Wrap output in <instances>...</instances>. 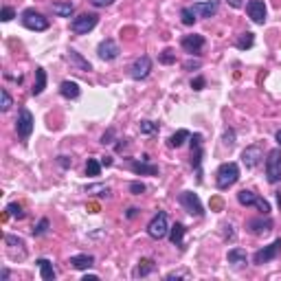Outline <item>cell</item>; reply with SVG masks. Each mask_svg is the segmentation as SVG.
<instances>
[{
	"label": "cell",
	"instance_id": "cell-1",
	"mask_svg": "<svg viewBox=\"0 0 281 281\" xmlns=\"http://www.w3.org/2000/svg\"><path fill=\"white\" fill-rule=\"evenodd\" d=\"M239 180V167L237 163H222L216 171V183L220 189H229Z\"/></svg>",
	"mask_w": 281,
	"mask_h": 281
},
{
	"label": "cell",
	"instance_id": "cell-2",
	"mask_svg": "<svg viewBox=\"0 0 281 281\" xmlns=\"http://www.w3.org/2000/svg\"><path fill=\"white\" fill-rule=\"evenodd\" d=\"M237 202L242 204V206H257L259 211H262V216H268L270 213V202L268 200H264V198H259L255 191H251V189H242L237 193Z\"/></svg>",
	"mask_w": 281,
	"mask_h": 281
},
{
	"label": "cell",
	"instance_id": "cell-3",
	"mask_svg": "<svg viewBox=\"0 0 281 281\" xmlns=\"http://www.w3.org/2000/svg\"><path fill=\"white\" fill-rule=\"evenodd\" d=\"M266 178L272 185L281 183V150L279 147L268 152V158H266Z\"/></svg>",
	"mask_w": 281,
	"mask_h": 281
},
{
	"label": "cell",
	"instance_id": "cell-4",
	"mask_svg": "<svg viewBox=\"0 0 281 281\" xmlns=\"http://www.w3.org/2000/svg\"><path fill=\"white\" fill-rule=\"evenodd\" d=\"M178 202H180V206H183L187 213H189V216H196V218H202L204 216V209H202V202H200L198 193L183 191L178 196Z\"/></svg>",
	"mask_w": 281,
	"mask_h": 281
},
{
	"label": "cell",
	"instance_id": "cell-5",
	"mask_svg": "<svg viewBox=\"0 0 281 281\" xmlns=\"http://www.w3.org/2000/svg\"><path fill=\"white\" fill-rule=\"evenodd\" d=\"M167 233H169V222H167V213L165 211H158L156 216L150 220L147 224V235L154 237V239H163Z\"/></svg>",
	"mask_w": 281,
	"mask_h": 281
},
{
	"label": "cell",
	"instance_id": "cell-6",
	"mask_svg": "<svg viewBox=\"0 0 281 281\" xmlns=\"http://www.w3.org/2000/svg\"><path fill=\"white\" fill-rule=\"evenodd\" d=\"M97 22H99V16H97V13H79L77 18H73L71 31L77 33V36H84V33H88V31L95 29Z\"/></svg>",
	"mask_w": 281,
	"mask_h": 281
},
{
	"label": "cell",
	"instance_id": "cell-7",
	"mask_svg": "<svg viewBox=\"0 0 281 281\" xmlns=\"http://www.w3.org/2000/svg\"><path fill=\"white\" fill-rule=\"evenodd\" d=\"M20 20H22V24L31 31H46L49 29V20H46L42 13H38L36 9H24Z\"/></svg>",
	"mask_w": 281,
	"mask_h": 281
},
{
	"label": "cell",
	"instance_id": "cell-8",
	"mask_svg": "<svg viewBox=\"0 0 281 281\" xmlns=\"http://www.w3.org/2000/svg\"><path fill=\"white\" fill-rule=\"evenodd\" d=\"M279 253H281V237L275 239L272 244L264 246V249H259V251L255 253V255H253V264L264 266V264L272 262V259H277V257H279Z\"/></svg>",
	"mask_w": 281,
	"mask_h": 281
},
{
	"label": "cell",
	"instance_id": "cell-9",
	"mask_svg": "<svg viewBox=\"0 0 281 281\" xmlns=\"http://www.w3.org/2000/svg\"><path fill=\"white\" fill-rule=\"evenodd\" d=\"M191 165H193V169L198 171V180H202V176H200V173H202V169H200V167H202V134H193L191 138Z\"/></svg>",
	"mask_w": 281,
	"mask_h": 281
},
{
	"label": "cell",
	"instance_id": "cell-10",
	"mask_svg": "<svg viewBox=\"0 0 281 281\" xmlns=\"http://www.w3.org/2000/svg\"><path fill=\"white\" fill-rule=\"evenodd\" d=\"M33 115L26 108H20V115L16 119V130H18V134L20 138H29L31 136V132H33Z\"/></svg>",
	"mask_w": 281,
	"mask_h": 281
},
{
	"label": "cell",
	"instance_id": "cell-11",
	"mask_svg": "<svg viewBox=\"0 0 281 281\" xmlns=\"http://www.w3.org/2000/svg\"><path fill=\"white\" fill-rule=\"evenodd\" d=\"M246 13H249V18L255 24H264L266 16H268V9H266L264 0H249V5H246Z\"/></svg>",
	"mask_w": 281,
	"mask_h": 281
},
{
	"label": "cell",
	"instance_id": "cell-12",
	"mask_svg": "<svg viewBox=\"0 0 281 281\" xmlns=\"http://www.w3.org/2000/svg\"><path fill=\"white\" fill-rule=\"evenodd\" d=\"M119 53H121V49H119V44L112 38H106L103 42L97 46V55L101 57L103 62H112V59H117Z\"/></svg>",
	"mask_w": 281,
	"mask_h": 281
},
{
	"label": "cell",
	"instance_id": "cell-13",
	"mask_svg": "<svg viewBox=\"0 0 281 281\" xmlns=\"http://www.w3.org/2000/svg\"><path fill=\"white\" fill-rule=\"evenodd\" d=\"M262 158H264V152H262V147H259V145H249L242 152V163H244L246 169H255Z\"/></svg>",
	"mask_w": 281,
	"mask_h": 281
},
{
	"label": "cell",
	"instance_id": "cell-14",
	"mask_svg": "<svg viewBox=\"0 0 281 281\" xmlns=\"http://www.w3.org/2000/svg\"><path fill=\"white\" fill-rule=\"evenodd\" d=\"M246 231L253 233V235H266V233L272 231V220L270 218H253L246 222Z\"/></svg>",
	"mask_w": 281,
	"mask_h": 281
},
{
	"label": "cell",
	"instance_id": "cell-15",
	"mask_svg": "<svg viewBox=\"0 0 281 281\" xmlns=\"http://www.w3.org/2000/svg\"><path fill=\"white\" fill-rule=\"evenodd\" d=\"M150 71H152V59L147 57V55H140L136 62L130 66L132 79H145L147 75H150Z\"/></svg>",
	"mask_w": 281,
	"mask_h": 281
},
{
	"label": "cell",
	"instance_id": "cell-16",
	"mask_svg": "<svg viewBox=\"0 0 281 281\" xmlns=\"http://www.w3.org/2000/svg\"><path fill=\"white\" fill-rule=\"evenodd\" d=\"M180 44H183L185 53H189V55H198V53L202 51V46H204V36H200V33H191V36H185Z\"/></svg>",
	"mask_w": 281,
	"mask_h": 281
},
{
	"label": "cell",
	"instance_id": "cell-17",
	"mask_svg": "<svg viewBox=\"0 0 281 281\" xmlns=\"http://www.w3.org/2000/svg\"><path fill=\"white\" fill-rule=\"evenodd\" d=\"M66 62H68L73 68L79 71V73H90L92 71V64L88 62V59H84L82 53H77L75 49H71L68 53H66Z\"/></svg>",
	"mask_w": 281,
	"mask_h": 281
},
{
	"label": "cell",
	"instance_id": "cell-18",
	"mask_svg": "<svg viewBox=\"0 0 281 281\" xmlns=\"http://www.w3.org/2000/svg\"><path fill=\"white\" fill-rule=\"evenodd\" d=\"M191 11L198 18H211L218 13V0H206V3H196L191 7Z\"/></svg>",
	"mask_w": 281,
	"mask_h": 281
},
{
	"label": "cell",
	"instance_id": "cell-19",
	"mask_svg": "<svg viewBox=\"0 0 281 281\" xmlns=\"http://www.w3.org/2000/svg\"><path fill=\"white\" fill-rule=\"evenodd\" d=\"M130 167H132V171H134L136 176H156V173H158V167L150 165V163H147V158H143L140 163L134 160V163H130Z\"/></svg>",
	"mask_w": 281,
	"mask_h": 281
},
{
	"label": "cell",
	"instance_id": "cell-20",
	"mask_svg": "<svg viewBox=\"0 0 281 281\" xmlns=\"http://www.w3.org/2000/svg\"><path fill=\"white\" fill-rule=\"evenodd\" d=\"M226 262H229L231 266H235V268H242V266H246V262H249V255H246L244 249H231L229 255H226Z\"/></svg>",
	"mask_w": 281,
	"mask_h": 281
},
{
	"label": "cell",
	"instance_id": "cell-21",
	"mask_svg": "<svg viewBox=\"0 0 281 281\" xmlns=\"http://www.w3.org/2000/svg\"><path fill=\"white\" fill-rule=\"evenodd\" d=\"M79 84L77 82H71V79H66V82H62V86H59V95H62L64 99H77L79 97Z\"/></svg>",
	"mask_w": 281,
	"mask_h": 281
},
{
	"label": "cell",
	"instance_id": "cell-22",
	"mask_svg": "<svg viewBox=\"0 0 281 281\" xmlns=\"http://www.w3.org/2000/svg\"><path fill=\"white\" fill-rule=\"evenodd\" d=\"M68 264L77 270H88V268H92V264H95V257L92 255H73Z\"/></svg>",
	"mask_w": 281,
	"mask_h": 281
},
{
	"label": "cell",
	"instance_id": "cell-23",
	"mask_svg": "<svg viewBox=\"0 0 281 281\" xmlns=\"http://www.w3.org/2000/svg\"><path fill=\"white\" fill-rule=\"evenodd\" d=\"M38 268H40V275H42L44 281H55V268H53V264L49 262L46 257H40L38 259Z\"/></svg>",
	"mask_w": 281,
	"mask_h": 281
},
{
	"label": "cell",
	"instance_id": "cell-24",
	"mask_svg": "<svg viewBox=\"0 0 281 281\" xmlns=\"http://www.w3.org/2000/svg\"><path fill=\"white\" fill-rule=\"evenodd\" d=\"M51 9H53V13H55V16H59V18H71L73 11H75V5H73L71 0H66V3H53Z\"/></svg>",
	"mask_w": 281,
	"mask_h": 281
},
{
	"label": "cell",
	"instance_id": "cell-25",
	"mask_svg": "<svg viewBox=\"0 0 281 281\" xmlns=\"http://www.w3.org/2000/svg\"><path fill=\"white\" fill-rule=\"evenodd\" d=\"M154 270H156V264H154V259H140L132 275H134V277H147V275H152Z\"/></svg>",
	"mask_w": 281,
	"mask_h": 281
},
{
	"label": "cell",
	"instance_id": "cell-26",
	"mask_svg": "<svg viewBox=\"0 0 281 281\" xmlns=\"http://www.w3.org/2000/svg\"><path fill=\"white\" fill-rule=\"evenodd\" d=\"M183 239H185V224L176 222L173 226H169V242L173 246H183Z\"/></svg>",
	"mask_w": 281,
	"mask_h": 281
},
{
	"label": "cell",
	"instance_id": "cell-27",
	"mask_svg": "<svg viewBox=\"0 0 281 281\" xmlns=\"http://www.w3.org/2000/svg\"><path fill=\"white\" fill-rule=\"evenodd\" d=\"M44 88H46V71L38 66V68H36V82H33L31 92H33V95H42Z\"/></svg>",
	"mask_w": 281,
	"mask_h": 281
},
{
	"label": "cell",
	"instance_id": "cell-28",
	"mask_svg": "<svg viewBox=\"0 0 281 281\" xmlns=\"http://www.w3.org/2000/svg\"><path fill=\"white\" fill-rule=\"evenodd\" d=\"M189 138H191L189 130H178V132H173V134L169 136V147H183L185 140H189Z\"/></svg>",
	"mask_w": 281,
	"mask_h": 281
},
{
	"label": "cell",
	"instance_id": "cell-29",
	"mask_svg": "<svg viewBox=\"0 0 281 281\" xmlns=\"http://www.w3.org/2000/svg\"><path fill=\"white\" fill-rule=\"evenodd\" d=\"M253 44H255V33H251V31L242 33V36L237 38V42H235V46H237L239 51H246V49H251Z\"/></svg>",
	"mask_w": 281,
	"mask_h": 281
},
{
	"label": "cell",
	"instance_id": "cell-30",
	"mask_svg": "<svg viewBox=\"0 0 281 281\" xmlns=\"http://www.w3.org/2000/svg\"><path fill=\"white\" fill-rule=\"evenodd\" d=\"M99 173H101V163L97 158H88V163H86V176L95 178Z\"/></svg>",
	"mask_w": 281,
	"mask_h": 281
},
{
	"label": "cell",
	"instance_id": "cell-31",
	"mask_svg": "<svg viewBox=\"0 0 281 281\" xmlns=\"http://www.w3.org/2000/svg\"><path fill=\"white\" fill-rule=\"evenodd\" d=\"M180 20H183V24H187V26H191L196 22V13L191 11V7H185V9L180 11Z\"/></svg>",
	"mask_w": 281,
	"mask_h": 281
},
{
	"label": "cell",
	"instance_id": "cell-32",
	"mask_svg": "<svg viewBox=\"0 0 281 281\" xmlns=\"http://www.w3.org/2000/svg\"><path fill=\"white\" fill-rule=\"evenodd\" d=\"M140 134H156L158 132V123H154V121H140Z\"/></svg>",
	"mask_w": 281,
	"mask_h": 281
},
{
	"label": "cell",
	"instance_id": "cell-33",
	"mask_svg": "<svg viewBox=\"0 0 281 281\" xmlns=\"http://www.w3.org/2000/svg\"><path fill=\"white\" fill-rule=\"evenodd\" d=\"M7 211H9V216L18 218V220H22V218H24V209H22V204H18V202L7 204Z\"/></svg>",
	"mask_w": 281,
	"mask_h": 281
},
{
	"label": "cell",
	"instance_id": "cell-34",
	"mask_svg": "<svg viewBox=\"0 0 281 281\" xmlns=\"http://www.w3.org/2000/svg\"><path fill=\"white\" fill-rule=\"evenodd\" d=\"M11 103H13V101H11V95L3 88V90H0V108H3V112L9 110V108H11Z\"/></svg>",
	"mask_w": 281,
	"mask_h": 281
},
{
	"label": "cell",
	"instance_id": "cell-35",
	"mask_svg": "<svg viewBox=\"0 0 281 281\" xmlns=\"http://www.w3.org/2000/svg\"><path fill=\"white\" fill-rule=\"evenodd\" d=\"M160 64H173V62H176V53H173L171 49H165L163 53H160Z\"/></svg>",
	"mask_w": 281,
	"mask_h": 281
},
{
	"label": "cell",
	"instance_id": "cell-36",
	"mask_svg": "<svg viewBox=\"0 0 281 281\" xmlns=\"http://www.w3.org/2000/svg\"><path fill=\"white\" fill-rule=\"evenodd\" d=\"M46 231H49V220H46V218H42L36 226H33V235H44Z\"/></svg>",
	"mask_w": 281,
	"mask_h": 281
},
{
	"label": "cell",
	"instance_id": "cell-37",
	"mask_svg": "<svg viewBox=\"0 0 281 281\" xmlns=\"http://www.w3.org/2000/svg\"><path fill=\"white\" fill-rule=\"evenodd\" d=\"M224 145H226V147H233V145H235V132H233V130H226V132H224Z\"/></svg>",
	"mask_w": 281,
	"mask_h": 281
},
{
	"label": "cell",
	"instance_id": "cell-38",
	"mask_svg": "<svg viewBox=\"0 0 281 281\" xmlns=\"http://www.w3.org/2000/svg\"><path fill=\"white\" fill-rule=\"evenodd\" d=\"M16 18V11L11 9V7H5L3 9V22H9V20Z\"/></svg>",
	"mask_w": 281,
	"mask_h": 281
},
{
	"label": "cell",
	"instance_id": "cell-39",
	"mask_svg": "<svg viewBox=\"0 0 281 281\" xmlns=\"http://www.w3.org/2000/svg\"><path fill=\"white\" fill-rule=\"evenodd\" d=\"M130 191L134 193V196H140V193L145 191V185H143V183H132V185H130Z\"/></svg>",
	"mask_w": 281,
	"mask_h": 281
},
{
	"label": "cell",
	"instance_id": "cell-40",
	"mask_svg": "<svg viewBox=\"0 0 281 281\" xmlns=\"http://www.w3.org/2000/svg\"><path fill=\"white\" fill-rule=\"evenodd\" d=\"M191 88H193V90H202V88H204V77H196V79H193V82H191Z\"/></svg>",
	"mask_w": 281,
	"mask_h": 281
},
{
	"label": "cell",
	"instance_id": "cell-41",
	"mask_svg": "<svg viewBox=\"0 0 281 281\" xmlns=\"http://www.w3.org/2000/svg\"><path fill=\"white\" fill-rule=\"evenodd\" d=\"M222 206H224V202H222V198H211V209L213 211H220V209H222Z\"/></svg>",
	"mask_w": 281,
	"mask_h": 281
},
{
	"label": "cell",
	"instance_id": "cell-42",
	"mask_svg": "<svg viewBox=\"0 0 281 281\" xmlns=\"http://www.w3.org/2000/svg\"><path fill=\"white\" fill-rule=\"evenodd\" d=\"M222 229H224V237H226V239H235V231H233L231 224H224Z\"/></svg>",
	"mask_w": 281,
	"mask_h": 281
},
{
	"label": "cell",
	"instance_id": "cell-43",
	"mask_svg": "<svg viewBox=\"0 0 281 281\" xmlns=\"http://www.w3.org/2000/svg\"><path fill=\"white\" fill-rule=\"evenodd\" d=\"M112 136H115V130H108V132H106V134L101 136V143H103V145L112 143Z\"/></svg>",
	"mask_w": 281,
	"mask_h": 281
},
{
	"label": "cell",
	"instance_id": "cell-44",
	"mask_svg": "<svg viewBox=\"0 0 281 281\" xmlns=\"http://www.w3.org/2000/svg\"><path fill=\"white\" fill-rule=\"evenodd\" d=\"M183 68H185V71H191V68H200V62H198V59H196V62H191V59H189V62H185V64H183Z\"/></svg>",
	"mask_w": 281,
	"mask_h": 281
},
{
	"label": "cell",
	"instance_id": "cell-45",
	"mask_svg": "<svg viewBox=\"0 0 281 281\" xmlns=\"http://www.w3.org/2000/svg\"><path fill=\"white\" fill-rule=\"evenodd\" d=\"M90 3L95 5V7H110L115 0H90Z\"/></svg>",
	"mask_w": 281,
	"mask_h": 281
},
{
	"label": "cell",
	"instance_id": "cell-46",
	"mask_svg": "<svg viewBox=\"0 0 281 281\" xmlns=\"http://www.w3.org/2000/svg\"><path fill=\"white\" fill-rule=\"evenodd\" d=\"M57 163L62 165V167H71V163H73V160H71L68 156H59V158H57Z\"/></svg>",
	"mask_w": 281,
	"mask_h": 281
},
{
	"label": "cell",
	"instance_id": "cell-47",
	"mask_svg": "<svg viewBox=\"0 0 281 281\" xmlns=\"http://www.w3.org/2000/svg\"><path fill=\"white\" fill-rule=\"evenodd\" d=\"M226 3H229V5L233 7V9H239V7L244 5V0H226Z\"/></svg>",
	"mask_w": 281,
	"mask_h": 281
},
{
	"label": "cell",
	"instance_id": "cell-48",
	"mask_svg": "<svg viewBox=\"0 0 281 281\" xmlns=\"http://www.w3.org/2000/svg\"><path fill=\"white\" fill-rule=\"evenodd\" d=\"M178 277H187V272H169L167 279H178Z\"/></svg>",
	"mask_w": 281,
	"mask_h": 281
},
{
	"label": "cell",
	"instance_id": "cell-49",
	"mask_svg": "<svg viewBox=\"0 0 281 281\" xmlns=\"http://www.w3.org/2000/svg\"><path fill=\"white\" fill-rule=\"evenodd\" d=\"M125 216H128L130 220H132V218H136V216H138V209H134V206H132V209H128V213H125Z\"/></svg>",
	"mask_w": 281,
	"mask_h": 281
},
{
	"label": "cell",
	"instance_id": "cell-50",
	"mask_svg": "<svg viewBox=\"0 0 281 281\" xmlns=\"http://www.w3.org/2000/svg\"><path fill=\"white\" fill-rule=\"evenodd\" d=\"M101 165H103V167H110V165H112V158H110V156L101 158Z\"/></svg>",
	"mask_w": 281,
	"mask_h": 281
},
{
	"label": "cell",
	"instance_id": "cell-51",
	"mask_svg": "<svg viewBox=\"0 0 281 281\" xmlns=\"http://www.w3.org/2000/svg\"><path fill=\"white\" fill-rule=\"evenodd\" d=\"M84 281H99V277H97V275H86Z\"/></svg>",
	"mask_w": 281,
	"mask_h": 281
},
{
	"label": "cell",
	"instance_id": "cell-52",
	"mask_svg": "<svg viewBox=\"0 0 281 281\" xmlns=\"http://www.w3.org/2000/svg\"><path fill=\"white\" fill-rule=\"evenodd\" d=\"M0 279H3V281H7V279H9V270L5 268V270H3V275H0Z\"/></svg>",
	"mask_w": 281,
	"mask_h": 281
},
{
	"label": "cell",
	"instance_id": "cell-53",
	"mask_svg": "<svg viewBox=\"0 0 281 281\" xmlns=\"http://www.w3.org/2000/svg\"><path fill=\"white\" fill-rule=\"evenodd\" d=\"M275 138H277V143H279V147H281V130H277V134H275Z\"/></svg>",
	"mask_w": 281,
	"mask_h": 281
}]
</instances>
